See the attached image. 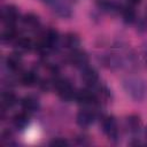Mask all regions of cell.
I'll use <instances>...</instances> for the list:
<instances>
[{"label": "cell", "mask_w": 147, "mask_h": 147, "mask_svg": "<svg viewBox=\"0 0 147 147\" xmlns=\"http://www.w3.org/2000/svg\"><path fill=\"white\" fill-rule=\"evenodd\" d=\"M123 88L126 94L136 102H140L145 99L147 87L145 82L139 77H127L123 80Z\"/></svg>", "instance_id": "1"}, {"label": "cell", "mask_w": 147, "mask_h": 147, "mask_svg": "<svg viewBox=\"0 0 147 147\" xmlns=\"http://www.w3.org/2000/svg\"><path fill=\"white\" fill-rule=\"evenodd\" d=\"M55 88H56L57 94L60 95V98L62 100L70 101L76 95V92H75L72 85L65 79H57L56 84H55Z\"/></svg>", "instance_id": "2"}, {"label": "cell", "mask_w": 147, "mask_h": 147, "mask_svg": "<svg viewBox=\"0 0 147 147\" xmlns=\"http://www.w3.org/2000/svg\"><path fill=\"white\" fill-rule=\"evenodd\" d=\"M102 129L106 136L111 141H117L118 138V129H117V122L114 116H107L102 121Z\"/></svg>", "instance_id": "3"}, {"label": "cell", "mask_w": 147, "mask_h": 147, "mask_svg": "<svg viewBox=\"0 0 147 147\" xmlns=\"http://www.w3.org/2000/svg\"><path fill=\"white\" fill-rule=\"evenodd\" d=\"M41 1L45 2L46 5H48L52 8V10L60 17L67 18V17L71 16V9L65 2H63L61 0H41Z\"/></svg>", "instance_id": "4"}, {"label": "cell", "mask_w": 147, "mask_h": 147, "mask_svg": "<svg viewBox=\"0 0 147 147\" xmlns=\"http://www.w3.org/2000/svg\"><path fill=\"white\" fill-rule=\"evenodd\" d=\"M70 62L75 67L84 69L88 64V56H87V54L85 52L76 48V49L72 51V53L70 55Z\"/></svg>", "instance_id": "5"}, {"label": "cell", "mask_w": 147, "mask_h": 147, "mask_svg": "<svg viewBox=\"0 0 147 147\" xmlns=\"http://www.w3.org/2000/svg\"><path fill=\"white\" fill-rule=\"evenodd\" d=\"M1 17H2V22L6 24V26H13L18 17L17 9L14 6H6L2 9Z\"/></svg>", "instance_id": "6"}, {"label": "cell", "mask_w": 147, "mask_h": 147, "mask_svg": "<svg viewBox=\"0 0 147 147\" xmlns=\"http://www.w3.org/2000/svg\"><path fill=\"white\" fill-rule=\"evenodd\" d=\"M75 99L80 103V105H84V106H88V105H92L96 101V96L95 94L87 90V88H84V90H79L78 92H76V95H75Z\"/></svg>", "instance_id": "7"}, {"label": "cell", "mask_w": 147, "mask_h": 147, "mask_svg": "<svg viewBox=\"0 0 147 147\" xmlns=\"http://www.w3.org/2000/svg\"><path fill=\"white\" fill-rule=\"evenodd\" d=\"M82 79L84 80V83L87 86H95L96 83L99 82V75L96 72L95 69L90 68V67H85L82 70Z\"/></svg>", "instance_id": "8"}, {"label": "cell", "mask_w": 147, "mask_h": 147, "mask_svg": "<svg viewBox=\"0 0 147 147\" xmlns=\"http://www.w3.org/2000/svg\"><path fill=\"white\" fill-rule=\"evenodd\" d=\"M76 121H77V124L79 126L87 127V126H90L93 123V121H94V114L91 110H88V109H83V110H80L77 114Z\"/></svg>", "instance_id": "9"}, {"label": "cell", "mask_w": 147, "mask_h": 147, "mask_svg": "<svg viewBox=\"0 0 147 147\" xmlns=\"http://www.w3.org/2000/svg\"><path fill=\"white\" fill-rule=\"evenodd\" d=\"M21 106L26 113H33L39 109V101L32 96V95H26L21 100Z\"/></svg>", "instance_id": "10"}, {"label": "cell", "mask_w": 147, "mask_h": 147, "mask_svg": "<svg viewBox=\"0 0 147 147\" xmlns=\"http://www.w3.org/2000/svg\"><path fill=\"white\" fill-rule=\"evenodd\" d=\"M13 124H14V126L16 129H20V130L25 129L28 126V124H29V116H28L26 111L16 114L13 117Z\"/></svg>", "instance_id": "11"}, {"label": "cell", "mask_w": 147, "mask_h": 147, "mask_svg": "<svg viewBox=\"0 0 147 147\" xmlns=\"http://www.w3.org/2000/svg\"><path fill=\"white\" fill-rule=\"evenodd\" d=\"M6 64H7V68L10 70V71H18L21 69V65H22V62H21V57L18 56V54H11L7 57L6 60Z\"/></svg>", "instance_id": "12"}, {"label": "cell", "mask_w": 147, "mask_h": 147, "mask_svg": "<svg viewBox=\"0 0 147 147\" xmlns=\"http://www.w3.org/2000/svg\"><path fill=\"white\" fill-rule=\"evenodd\" d=\"M16 95L11 92H5L1 95V105L3 108H10L16 103Z\"/></svg>", "instance_id": "13"}, {"label": "cell", "mask_w": 147, "mask_h": 147, "mask_svg": "<svg viewBox=\"0 0 147 147\" xmlns=\"http://www.w3.org/2000/svg\"><path fill=\"white\" fill-rule=\"evenodd\" d=\"M126 125L130 132H138L140 130V118L137 115H131L126 118Z\"/></svg>", "instance_id": "14"}, {"label": "cell", "mask_w": 147, "mask_h": 147, "mask_svg": "<svg viewBox=\"0 0 147 147\" xmlns=\"http://www.w3.org/2000/svg\"><path fill=\"white\" fill-rule=\"evenodd\" d=\"M63 45L67 48H71L72 51L76 49L79 45V38L74 33H68L63 39Z\"/></svg>", "instance_id": "15"}, {"label": "cell", "mask_w": 147, "mask_h": 147, "mask_svg": "<svg viewBox=\"0 0 147 147\" xmlns=\"http://www.w3.org/2000/svg\"><path fill=\"white\" fill-rule=\"evenodd\" d=\"M37 82V76L33 71H28V72H24L22 76H21V83L22 85L24 86H31L33 85L34 83Z\"/></svg>", "instance_id": "16"}, {"label": "cell", "mask_w": 147, "mask_h": 147, "mask_svg": "<svg viewBox=\"0 0 147 147\" xmlns=\"http://www.w3.org/2000/svg\"><path fill=\"white\" fill-rule=\"evenodd\" d=\"M123 18L126 23H132L136 20V13L132 7L127 6L123 8Z\"/></svg>", "instance_id": "17"}, {"label": "cell", "mask_w": 147, "mask_h": 147, "mask_svg": "<svg viewBox=\"0 0 147 147\" xmlns=\"http://www.w3.org/2000/svg\"><path fill=\"white\" fill-rule=\"evenodd\" d=\"M16 46L18 49L21 51H30L32 48V41L29 39V38H20L17 41H16Z\"/></svg>", "instance_id": "18"}, {"label": "cell", "mask_w": 147, "mask_h": 147, "mask_svg": "<svg viewBox=\"0 0 147 147\" xmlns=\"http://www.w3.org/2000/svg\"><path fill=\"white\" fill-rule=\"evenodd\" d=\"M23 23L28 26H31V28H36L38 24H39V18L38 16L33 15V14H26L24 17H23Z\"/></svg>", "instance_id": "19"}, {"label": "cell", "mask_w": 147, "mask_h": 147, "mask_svg": "<svg viewBox=\"0 0 147 147\" xmlns=\"http://www.w3.org/2000/svg\"><path fill=\"white\" fill-rule=\"evenodd\" d=\"M15 34H16V32H15L14 28L13 26H7V29L2 32V40L3 41H10L15 38Z\"/></svg>", "instance_id": "20"}, {"label": "cell", "mask_w": 147, "mask_h": 147, "mask_svg": "<svg viewBox=\"0 0 147 147\" xmlns=\"http://www.w3.org/2000/svg\"><path fill=\"white\" fill-rule=\"evenodd\" d=\"M11 140H13V134L9 131H3L1 133V142L3 145H11Z\"/></svg>", "instance_id": "21"}, {"label": "cell", "mask_w": 147, "mask_h": 147, "mask_svg": "<svg viewBox=\"0 0 147 147\" xmlns=\"http://www.w3.org/2000/svg\"><path fill=\"white\" fill-rule=\"evenodd\" d=\"M51 146H55V147H64V146H68L69 142L65 140V139H62V138H56L54 140H52L49 142Z\"/></svg>", "instance_id": "22"}, {"label": "cell", "mask_w": 147, "mask_h": 147, "mask_svg": "<svg viewBox=\"0 0 147 147\" xmlns=\"http://www.w3.org/2000/svg\"><path fill=\"white\" fill-rule=\"evenodd\" d=\"M145 61H146V64H147V49L145 52Z\"/></svg>", "instance_id": "23"}, {"label": "cell", "mask_w": 147, "mask_h": 147, "mask_svg": "<svg viewBox=\"0 0 147 147\" xmlns=\"http://www.w3.org/2000/svg\"><path fill=\"white\" fill-rule=\"evenodd\" d=\"M146 137H147V127H146Z\"/></svg>", "instance_id": "24"}, {"label": "cell", "mask_w": 147, "mask_h": 147, "mask_svg": "<svg viewBox=\"0 0 147 147\" xmlns=\"http://www.w3.org/2000/svg\"><path fill=\"white\" fill-rule=\"evenodd\" d=\"M146 16H147V10H146Z\"/></svg>", "instance_id": "25"}]
</instances>
